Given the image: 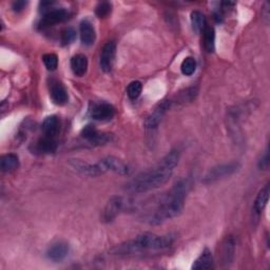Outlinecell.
<instances>
[{
	"label": "cell",
	"mask_w": 270,
	"mask_h": 270,
	"mask_svg": "<svg viewBox=\"0 0 270 270\" xmlns=\"http://www.w3.org/2000/svg\"><path fill=\"white\" fill-rule=\"evenodd\" d=\"M180 160V152L171 150L152 168L135 177L126 185V190L131 193H145L165 185Z\"/></svg>",
	"instance_id": "obj_1"
},
{
	"label": "cell",
	"mask_w": 270,
	"mask_h": 270,
	"mask_svg": "<svg viewBox=\"0 0 270 270\" xmlns=\"http://www.w3.org/2000/svg\"><path fill=\"white\" fill-rule=\"evenodd\" d=\"M190 181L187 179L175 184L170 191L160 197L157 207L148 215L147 222L150 225H159L179 217L184 209L185 198L190 189Z\"/></svg>",
	"instance_id": "obj_2"
},
{
	"label": "cell",
	"mask_w": 270,
	"mask_h": 270,
	"mask_svg": "<svg viewBox=\"0 0 270 270\" xmlns=\"http://www.w3.org/2000/svg\"><path fill=\"white\" fill-rule=\"evenodd\" d=\"M174 241L172 234L156 235L151 232H145L134 240L115 246L111 251L117 255H131L147 251H159L169 248Z\"/></svg>",
	"instance_id": "obj_3"
},
{
	"label": "cell",
	"mask_w": 270,
	"mask_h": 270,
	"mask_svg": "<svg viewBox=\"0 0 270 270\" xmlns=\"http://www.w3.org/2000/svg\"><path fill=\"white\" fill-rule=\"evenodd\" d=\"M241 168V165L237 161H233V163H229V164H222L219 166H215L212 169H210L207 174L203 179V183L209 185L213 184L215 182H218L222 179H225L227 177H230L233 173L238 172Z\"/></svg>",
	"instance_id": "obj_4"
},
{
	"label": "cell",
	"mask_w": 270,
	"mask_h": 270,
	"mask_svg": "<svg viewBox=\"0 0 270 270\" xmlns=\"http://www.w3.org/2000/svg\"><path fill=\"white\" fill-rule=\"evenodd\" d=\"M69 16H70L69 12H68L65 9L50 10L43 16V18L40 19L38 26H39V29H47V28H50V26H53V25L68 20L69 19Z\"/></svg>",
	"instance_id": "obj_5"
},
{
	"label": "cell",
	"mask_w": 270,
	"mask_h": 270,
	"mask_svg": "<svg viewBox=\"0 0 270 270\" xmlns=\"http://www.w3.org/2000/svg\"><path fill=\"white\" fill-rule=\"evenodd\" d=\"M82 137L94 146L105 145L107 143H109L112 139L111 134L99 132L95 127L92 125H88L82 130Z\"/></svg>",
	"instance_id": "obj_6"
},
{
	"label": "cell",
	"mask_w": 270,
	"mask_h": 270,
	"mask_svg": "<svg viewBox=\"0 0 270 270\" xmlns=\"http://www.w3.org/2000/svg\"><path fill=\"white\" fill-rule=\"evenodd\" d=\"M90 115L95 120L108 121L114 117L115 109L112 105L108 103L93 104L90 108Z\"/></svg>",
	"instance_id": "obj_7"
},
{
	"label": "cell",
	"mask_w": 270,
	"mask_h": 270,
	"mask_svg": "<svg viewBox=\"0 0 270 270\" xmlns=\"http://www.w3.org/2000/svg\"><path fill=\"white\" fill-rule=\"evenodd\" d=\"M171 104H172V102H170V100H164V102L159 103L155 107V109L153 110V112L146 118L145 127L147 129H154V128H156L159 125L160 120L163 119V117L166 114V112L170 109Z\"/></svg>",
	"instance_id": "obj_8"
},
{
	"label": "cell",
	"mask_w": 270,
	"mask_h": 270,
	"mask_svg": "<svg viewBox=\"0 0 270 270\" xmlns=\"http://www.w3.org/2000/svg\"><path fill=\"white\" fill-rule=\"evenodd\" d=\"M125 205H126V201L124 200L123 197L112 196L109 199V201L107 203V205L105 207L104 215H103L104 221L107 223L112 222L119 214V212L125 208Z\"/></svg>",
	"instance_id": "obj_9"
},
{
	"label": "cell",
	"mask_w": 270,
	"mask_h": 270,
	"mask_svg": "<svg viewBox=\"0 0 270 270\" xmlns=\"http://www.w3.org/2000/svg\"><path fill=\"white\" fill-rule=\"evenodd\" d=\"M115 53H116V45L113 42L107 43L100 52V68L102 70L106 73L111 72L113 63H114V58H115Z\"/></svg>",
	"instance_id": "obj_10"
},
{
	"label": "cell",
	"mask_w": 270,
	"mask_h": 270,
	"mask_svg": "<svg viewBox=\"0 0 270 270\" xmlns=\"http://www.w3.org/2000/svg\"><path fill=\"white\" fill-rule=\"evenodd\" d=\"M69 253V246L63 242L53 244L47 250V258L53 262H61Z\"/></svg>",
	"instance_id": "obj_11"
},
{
	"label": "cell",
	"mask_w": 270,
	"mask_h": 270,
	"mask_svg": "<svg viewBox=\"0 0 270 270\" xmlns=\"http://www.w3.org/2000/svg\"><path fill=\"white\" fill-rule=\"evenodd\" d=\"M79 33H80V40H82L83 45L91 46L95 42L96 33L94 29L93 24L89 20H83L80 22L79 26Z\"/></svg>",
	"instance_id": "obj_12"
},
{
	"label": "cell",
	"mask_w": 270,
	"mask_h": 270,
	"mask_svg": "<svg viewBox=\"0 0 270 270\" xmlns=\"http://www.w3.org/2000/svg\"><path fill=\"white\" fill-rule=\"evenodd\" d=\"M50 95L54 104L58 106H62L66 104L69 96H68V92L65 88L59 82H53L50 88Z\"/></svg>",
	"instance_id": "obj_13"
},
{
	"label": "cell",
	"mask_w": 270,
	"mask_h": 270,
	"mask_svg": "<svg viewBox=\"0 0 270 270\" xmlns=\"http://www.w3.org/2000/svg\"><path fill=\"white\" fill-rule=\"evenodd\" d=\"M57 149V142L54 138H49L44 135V138L39 139L35 143V151L43 154L54 153Z\"/></svg>",
	"instance_id": "obj_14"
},
{
	"label": "cell",
	"mask_w": 270,
	"mask_h": 270,
	"mask_svg": "<svg viewBox=\"0 0 270 270\" xmlns=\"http://www.w3.org/2000/svg\"><path fill=\"white\" fill-rule=\"evenodd\" d=\"M60 129V124H59V119L55 115H51L48 116L42 125V131L44 135L49 138H56V135L58 134Z\"/></svg>",
	"instance_id": "obj_15"
},
{
	"label": "cell",
	"mask_w": 270,
	"mask_h": 270,
	"mask_svg": "<svg viewBox=\"0 0 270 270\" xmlns=\"http://www.w3.org/2000/svg\"><path fill=\"white\" fill-rule=\"evenodd\" d=\"M71 69L74 75L82 77L87 73L88 59L84 54H77L71 58Z\"/></svg>",
	"instance_id": "obj_16"
},
{
	"label": "cell",
	"mask_w": 270,
	"mask_h": 270,
	"mask_svg": "<svg viewBox=\"0 0 270 270\" xmlns=\"http://www.w3.org/2000/svg\"><path fill=\"white\" fill-rule=\"evenodd\" d=\"M269 194H270V187H269V184H267L264 188L261 189L254 200L253 212L255 213L256 217H259V215L262 213V211L264 210V208L266 207L268 199H269Z\"/></svg>",
	"instance_id": "obj_17"
},
{
	"label": "cell",
	"mask_w": 270,
	"mask_h": 270,
	"mask_svg": "<svg viewBox=\"0 0 270 270\" xmlns=\"http://www.w3.org/2000/svg\"><path fill=\"white\" fill-rule=\"evenodd\" d=\"M19 167V158L16 154L10 153L6 154L2 157L0 160V168H2L3 172H13L17 170Z\"/></svg>",
	"instance_id": "obj_18"
},
{
	"label": "cell",
	"mask_w": 270,
	"mask_h": 270,
	"mask_svg": "<svg viewBox=\"0 0 270 270\" xmlns=\"http://www.w3.org/2000/svg\"><path fill=\"white\" fill-rule=\"evenodd\" d=\"M213 256L209 249H205L194 261L192 269H211L213 268Z\"/></svg>",
	"instance_id": "obj_19"
},
{
	"label": "cell",
	"mask_w": 270,
	"mask_h": 270,
	"mask_svg": "<svg viewBox=\"0 0 270 270\" xmlns=\"http://www.w3.org/2000/svg\"><path fill=\"white\" fill-rule=\"evenodd\" d=\"M190 20H191L192 30L195 33L203 32V31H204V29H205V26L207 25L206 24V17H205V15L203 14V13L199 12V11H193L191 13Z\"/></svg>",
	"instance_id": "obj_20"
},
{
	"label": "cell",
	"mask_w": 270,
	"mask_h": 270,
	"mask_svg": "<svg viewBox=\"0 0 270 270\" xmlns=\"http://www.w3.org/2000/svg\"><path fill=\"white\" fill-rule=\"evenodd\" d=\"M203 36H204V47L208 53H213L215 49V31L210 25H206L204 31H203Z\"/></svg>",
	"instance_id": "obj_21"
},
{
	"label": "cell",
	"mask_w": 270,
	"mask_h": 270,
	"mask_svg": "<svg viewBox=\"0 0 270 270\" xmlns=\"http://www.w3.org/2000/svg\"><path fill=\"white\" fill-rule=\"evenodd\" d=\"M234 253V240L229 237L226 239L223 244V250H222V259L223 262L228 264L232 261Z\"/></svg>",
	"instance_id": "obj_22"
},
{
	"label": "cell",
	"mask_w": 270,
	"mask_h": 270,
	"mask_svg": "<svg viewBox=\"0 0 270 270\" xmlns=\"http://www.w3.org/2000/svg\"><path fill=\"white\" fill-rule=\"evenodd\" d=\"M196 70V60L193 57H186L182 64L181 71L185 76H191Z\"/></svg>",
	"instance_id": "obj_23"
},
{
	"label": "cell",
	"mask_w": 270,
	"mask_h": 270,
	"mask_svg": "<svg viewBox=\"0 0 270 270\" xmlns=\"http://www.w3.org/2000/svg\"><path fill=\"white\" fill-rule=\"evenodd\" d=\"M142 90H143V85L141 82L135 80V82L130 83V85L127 88V94H128L129 98L131 99L139 98L142 93Z\"/></svg>",
	"instance_id": "obj_24"
},
{
	"label": "cell",
	"mask_w": 270,
	"mask_h": 270,
	"mask_svg": "<svg viewBox=\"0 0 270 270\" xmlns=\"http://www.w3.org/2000/svg\"><path fill=\"white\" fill-rule=\"evenodd\" d=\"M43 61H44L47 69L50 71L56 70V68L58 66V57H57L56 54H54V53L45 54L44 57H43Z\"/></svg>",
	"instance_id": "obj_25"
},
{
	"label": "cell",
	"mask_w": 270,
	"mask_h": 270,
	"mask_svg": "<svg viewBox=\"0 0 270 270\" xmlns=\"http://www.w3.org/2000/svg\"><path fill=\"white\" fill-rule=\"evenodd\" d=\"M111 10H112V5L110 3L103 2V3H99L96 6L95 13H96V15L99 18H104V17H106V16H108V15L110 14Z\"/></svg>",
	"instance_id": "obj_26"
},
{
	"label": "cell",
	"mask_w": 270,
	"mask_h": 270,
	"mask_svg": "<svg viewBox=\"0 0 270 270\" xmlns=\"http://www.w3.org/2000/svg\"><path fill=\"white\" fill-rule=\"evenodd\" d=\"M75 38H76V32L72 28H66L61 32V43L64 46L73 43Z\"/></svg>",
	"instance_id": "obj_27"
},
{
	"label": "cell",
	"mask_w": 270,
	"mask_h": 270,
	"mask_svg": "<svg viewBox=\"0 0 270 270\" xmlns=\"http://www.w3.org/2000/svg\"><path fill=\"white\" fill-rule=\"evenodd\" d=\"M269 166V151H268V148L266 149L264 155L261 157L260 161H259V167L260 169H267Z\"/></svg>",
	"instance_id": "obj_28"
},
{
	"label": "cell",
	"mask_w": 270,
	"mask_h": 270,
	"mask_svg": "<svg viewBox=\"0 0 270 270\" xmlns=\"http://www.w3.org/2000/svg\"><path fill=\"white\" fill-rule=\"evenodd\" d=\"M28 6V2H23V0H20V2H15V3H13L12 5V9L14 12H21L25 9V7Z\"/></svg>",
	"instance_id": "obj_29"
},
{
	"label": "cell",
	"mask_w": 270,
	"mask_h": 270,
	"mask_svg": "<svg viewBox=\"0 0 270 270\" xmlns=\"http://www.w3.org/2000/svg\"><path fill=\"white\" fill-rule=\"evenodd\" d=\"M268 8H269V4L266 3L265 7L263 9V12H262V16L264 19H266V23H268V21H269V9Z\"/></svg>",
	"instance_id": "obj_30"
}]
</instances>
